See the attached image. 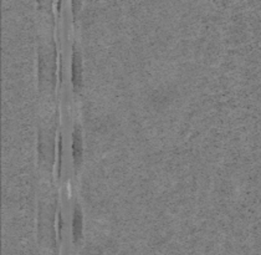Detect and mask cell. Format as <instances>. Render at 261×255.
<instances>
[{"label":"cell","mask_w":261,"mask_h":255,"mask_svg":"<svg viewBox=\"0 0 261 255\" xmlns=\"http://www.w3.org/2000/svg\"><path fill=\"white\" fill-rule=\"evenodd\" d=\"M71 76L72 84L79 86L82 80V58L77 49H73L72 58H71Z\"/></svg>","instance_id":"cell-1"},{"label":"cell","mask_w":261,"mask_h":255,"mask_svg":"<svg viewBox=\"0 0 261 255\" xmlns=\"http://www.w3.org/2000/svg\"><path fill=\"white\" fill-rule=\"evenodd\" d=\"M72 157L76 164L80 163L82 157V132L79 124L73 127L72 132Z\"/></svg>","instance_id":"cell-2"},{"label":"cell","mask_w":261,"mask_h":255,"mask_svg":"<svg viewBox=\"0 0 261 255\" xmlns=\"http://www.w3.org/2000/svg\"><path fill=\"white\" fill-rule=\"evenodd\" d=\"M82 225H84V217H82V211L79 204H75L72 213V235L75 240L80 239L82 235Z\"/></svg>","instance_id":"cell-3"}]
</instances>
